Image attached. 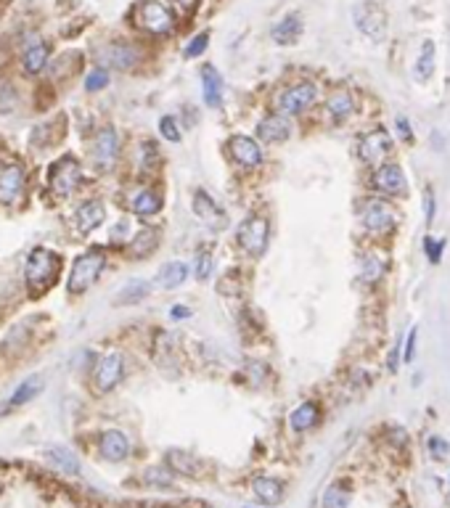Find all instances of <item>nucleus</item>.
Masks as SVG:
<instances>
[{
  "label": "nucleus",
  "mask_w": 450,
  "mask_h": 508,
  "mask_svg": "<svg viewBox=\"0 0 450 508\" xmlns=\"http://www.w3.org/2000/svg\"><path fill=\"white\" fill-rule=\"evenodd\" d=\"M119 154V138L114 127H101L93 138V159L98 167H109Z\"/></svg>",
  "instance_id": "obj_12"
},
{
  "label": "nucleus",
  "mask_w": 450,
  "mask_h": 508,
  "mask_svg": "<svg viewBox=\"0 0 450 508\" xmlns=\"http://www.w3.org/2000/svg\"><path fill=\"white\" fill-rule=\"evenodd\" d=\"M318 98V88L313 82H297L278 95V109L284 114H300L307 106H313Z\"/></svg>",
  "instance_id": "obj_6"
},
{
  "label": "nucleus",
  "mask_w": 450,
  "mask_h": 508,
  "mask_svg": "<svg viewBox=\"0 0 450 508\" xmlns=\"http://www.w3.org/2000/svg\"><path fill=\"white\" fill-rule=\"evenodd\" d=\"M376 188L384 191V193H389V196H403L408 183H405V175L400 170V164H384V167H379Z\"/></svg>",
  "instance_id": "obj_17"
},
{
  "label": "nucleus",
  "mask_w": 450,
  "mask_h": 508,
  "mask_svg": "<svg viewBox=\"0 0 450 508\" xmlns=\"http://www.w3.org/2000/svg\"><path fill=\"white\" fill-rule=\"evenodd\" d=\"M59 270H61V257L51 249H32L29 257H26V268H24V276H26V289H29V294H42V292H48L56 281V276H59Z\"/></svg>",
  "instance_id": "obj_1"
},
{
  "label": "nucleus",
  "mask_w": 450,
  "mask_h": 508,
  "mask_svg": "<svg viewBox=\"0 0 450 508\" xmlns=\"http://www.w3.org/2000/svg\"><path fill=\"white\" fill-rule=\"evenodd\" d=\"M318 418H320V411H318L316 402H302L300 408L291 411L289 424H291V429H297V431H307V429L316 427Z\"/></svg>",
  "instance_id": "obj_26"
},
{
  "label": "nucleus",
  "mask_w": 450,
  "mask_h": 508,
  "mask_svg": "<svg viewBox=\"0 0 450 508\" xmlns=\"http://www.w3.org/2000/svg\"><path fill=\"white\" fill-rule=\"evenodd\" d=\"M300 35H302V19H300V14L284 16L276 27H273V40L278 45H294V42L300 40Z\"/></svg>",
  "instance_id": "obj_22"
},
{
  "label": "nucleus",
  "mask_w": 450,
  "mask_h": 508,
  "mask_svg": "<svg viewBox=\"0 0 450 508\" xmlns=\"http://www.w3.org/2000/svg\"><path fill=\"white\" fill-rule=\"evenodd\" d=\"M45 458L51 461L56 468H61V471H66V474H79V458L69 447H64V445H53V447H48L45 450Z\"/></svg>",
  "instance_id": "obj_25"
},
{
  "label": "nucleus",
  "mask_w": 450,
  "mask_h": 508,
  "mask_svg": "<svg viewBox=\"0 0 450 508\" xmlns=\"http://www.w3.org/2000/svg\"><path fill=\"white\" fill-rule=\"evenodd\" d=\"M185 278H188V265H185V262H180V260L164 262V265L157 270V286L167 289V292L178 289L180 283H185Z\"/></svg>",
  "instance_id": "obj_20"
},
{
  "label": "nucleus",
  "mask_w": 450,
  "mask_h": 508,
  "mask_svg": "<svg viewBox=\"0 0 450 508\" xmlns=\"http://www.w3.org/2000/svg\"><path fill=\"white\" fill-rule=\"evenodd\" d=\"M400 133H403V138H408V122H405V120H400Z\"/></svg>",
  "instance_id": "obj_45"
},
{
  "label": "nucleus",
  "mask_w": 450,
  "mask_h": 508,
  "mask_svg": "<svg viewBox=\"0 0 450 508\" xmlns=\"http://www.w3.org/2000/svg\"><path fill=\"white\" fill-rule=\"evenodd\" d=\"M122 374H125L122 355L109 352V355L98 358V363H95V368H93V384H95L98 392H109V389H114L122 381Z\"/></svg>",
  "instance_id": "obj_7"
},
{
  "label": "nucleus",
  "mask_w": 450,
  "mask_h": 508,
  "mask_svg": "<svg viewBox=\"0 0 450 508\" xmlns=\"http://www.w3.org/2000/svg\"><path fill=\"white\" fill-rule=\"evenodd\" d=\"M201 93H204V101L207 106L217 109L223 104V77L215 67H201Z\"/></svg>",
  "instance_id": "obj_18"
},
{
  "label": "nucleus",
  "mask_w": 450,
  "mask_h": 508,
  "mask_svg": "<svg viewBox=\"0 0 450 508\" xmlns=\"http://www.w3.org/2000/svg\"><path fill=\"white\" fill-rule=\"evenodd\" d=\"M432 72H435V42L426 40L421 45L419 58H416V77H419V80H429Z\"/></svg>",
  "instance_id": "obj_33"
},
{
  "label": "nucleus",
  "mask_w": 450,
  "mask_h": 508,
  "mask_svg": "<svg viewBox=\"0 0 450 508\" xmlns=\"http://www.w3.org/2000/svg\"><path fill=\"white\" fill-rule=\"evenodd\" d=\"M355 22H357V29L371 38V40H382L384 32H387V22H384V14L376 8V6H357L355 8Z\"/></svg>",
  "instance_id": "obj_13"
},
{
  "label": "nucleus",
  "mask_w": 450,
  "mask_h": 508,
  "mask_svg": "<svg viewBox=\"0 0 450 508\" xmlns=\"http://www.w3.org/2000/svg\"><path fill=\"white\" fill-rule=\"evenodd\" d=\"M207 40H210V35H207V32H199L196 38H191V40H188L183 56L185 58H196V56H201L204 51H207Z\"/></svg>",
  "instance_id": "obj_38"
},
{
  "label": "nucleus",
  "mask_w": 450,
  "mask_h": 508,
  "mask_svg": "<svg viewBox=\"0 0 450 508\" xmlns=\"http://www.w3.org/2000/svg\"><path fill=\"white\" fill-rule=\"evenodd\" d=\"M363 225L368 228L371 233H387L395 225V209L382 199H371L363 207Z\"/></svg>",
  "instance_id": "obj_9"
},
{
  "label": "nucleus",
  "mask_w": 450,
  "mask_h": 508,
  "mask_svg": "<svg viewBox=\"0 0 450 508\" xmlns=\"http://www.w3.org/2000/svg\"><path fill=\"white\" fill-rule=\"evenodd\" d=\"M157 244H159L157 230L143 228V230H138L135 239L130 241V252H132V257H146V254H151V249H157Z\"/></svg>",
  "instance_id": "obj_32"
},
{
  "label": "nucleus",
  "mask_w": 450,
  "mask_h": 508,
  "mask_svg": "<svg viewBox=\"0 0 450 508\" xmlns=\"http://www.w3.org/2000/svg\"><path fill=\"white\" fill-rule=\"evenodd\" d=\"M413 347H416V328H410L408 342H405V360H410V358H413Z\"/></svg>",
  "instance_id": "obj_44"
},
{
  "label": "nucleus",
  "mask_w": 450,
  "mask_h": 508,
  "mask_svg": "<svg viewBox=\"0 0 450 508\" xmlns=\"http://www.w3.org/2000/svg\"><path fill=\"white\" fill-rule=\"evenodd\" d=\"M143 482L151 487H170L172 484V471L167 466H151L146 468Z\"/></svg>",
  "instance_id": "obj_37"
},
{
  "label": "nucleus",
  "mask_w": 450,
  "mask_h": 508,
  "mask_svg": "<svg viewBox=\"0 0 450 508\" xmlns=\"http://www.w3.org/2000/svg\"><path fill=\"white\" fill-rule=\"evenodd\" d=\"M48 45H32V48H26L24 58H22V64H24V72L26 74H40L45 64H48Z\"/></svg>",
  "instance_id": "obj_30"
},
{
  "label": "nucleus",
  "mask_w": 450,
  "mask_h": 508,
  "mask_svg": "<svg viewBox=\"0 0 450 508\" xmlns=\"http://www.w3.org/2000/svg\"><path fill=\"white\" fill-rule=\"evenodd\" d=\"M212 270H215V257H212V252L207 246H201L196 254V268H194V273H196L199 281H210Z\"/></svg>",
  "instance_id": "obj_36"
},
{
  "label": "nucleus",
  "mask_w": 450,
  "mask_h": 508,
  "mask_svg": "<svg viewBox=\"0 0 450 508\" xmlns=\"http://www.w3.org/2000/svg\"><path fill=\"white\" fill-rule=\"evenodd\" d=\"M40 389H42V381H40L38 376H29L26 381H22V384L16 387V392H13L11 400H8V408H19V405L29 402L32 397H38Z\"/></svg>",
  "instance_id": "obj_31"
},
{
  "label": "nucleus",
  "mask_w": 450,
  "mask_h": 508,
  "mask_svg": "<svg viewBox=\"0 0 450 508\" xmlns=\"http://www.w3.org/2000/svg\"><path fill=\"white\" fill-rule=\"evenodd\" d=\"M387 151H389V135L384 133V130H376V133L366 135L360 141V157L366 161H371V164H376Z\"/></svg>",
  "instance_id": "obj_21"
},
{
  "label": "nucleus",
  "mask_w": 450,
  "mask_h": 508,
  "mask_svg": "<svg viewBox=\"0 0 450 508\" xmlns=\"http://www.w3.org/2000/svg\"><path fill=\"white\" fill-rule=\"evenodd\" d=\"M104 268H106V254L101 249H88L85 254H79L77 260L72 262V270H69L66 292L72 296L88 292L93 283L98 281V276H101Z\"/></svg>",
  "instance_id": "obj_2"
},
{
  "label": "nucleus",
  "mask_w": 450,
  "mask_h": 508,
  "mask_svg": "<svg viewBox=\"0 0 450 508\" xmlns=\"http://www.w3.org/2000/svg\"><path fill=\"white\" fill-rule=\"evenodd\" d=\"M132 22L135 27H141L143 32H151V35H164L172 29V14L159 3V0H141L135 8H132Z\"/></svg>",
  "instance_id": "obj_3"
},
{
  "label": "nucleus",
  "mask_w": 450,
  "mask_h": 508,
  "mask_svg": "<svg viewBox=\"0 0 450 508\" xmlns=\"http://www.w3.org/2000/svg\"><path fill=\"white\" fill-rule=\"evenodd\" d=\"M267 239H270L267 220H265V217H257V214L247 217L236 230L238 246H241L247 254H251V257H260V254L267 249Z\"/></svg>",
  "instance_id": "obj_4"
},
{
  "label": "nucleus",
  "mask_w": 450,
  "mask_h": 508,
  "mask_svg": "<svg viewBox=\"0 0 450 508\" xmlns=\"http://www.w3.org/2000/svg\"><path fill=\"white\" fill-rule=\"evenodd\" d=\"M191 315V310L183 308V305H175V308H170V318L172 321H185Z\"/></svg>",
  "instance_id": "obj_43"
},
{
  "label": "nucleus",
  "mask_w": 450,
  "mask_h": 508,
  "mask_svg": "<svg viewBox=\"0 0 450 508\" xmlns=\"http://www.w3.org/2000/svg\"><path fill=\"white\" fill-rule=\"evenodd\" d=\"M251 493L257 495L260 500H265V503H278L284 498V484L273 479V477H257L251 482Z\"/></svg>",
  "instance_id": "obj_27"
},
{
  "label": "nucleus",
  "mask_w": 450,
  "mask_h": 508,
  "mask_svg": "<svg viewBox=\"0 0 450 508\" xmlns=\"http://www.w3.org/2000/svg\"><path fill=\"white\" fill-rule=\"evenodd\" d=\"M167 461H170L172 471H180L185 477H196L201 466H199V458H194L191 453H185V450H170L167 453Z\"/></svg>",
  "instance_id": "obj_29"
},
{
  "label": "nucleus",
  "mask_w": 450,
  "mask_h": 508,
  "mask_svg": "<svg viewBox=\"0 0 450 508\" xmlns=\"http://www.w3.org/2000/svg\"><path fill=\"white\" fill-rule=\"evenodd\" d=\"M148 292H151V283L141 281V278H132V281H127L117 292L114 305H138V302H143L146 296H148Z\"/></svg>",
  "instance_id": "obj_24"
},
{
  "label": "nucleus",
  "mask_w": 450,
  "mask_h": 508,
  "mask_svg": "<svg viewBox=\"0 0 450 508\" xmlns=\"http://www.w3.org/2000/svg\"><path fill=\"white\" fill-rule=\"evenodd\" d=\"M244 508H251V506H244Z\"/></svg>",
  "instance_id": "obj_46"
},
{
  "label": "nucleus",
  "mask_w": 450,
  "mask_h": 508,
  "mask_svg": "<svg viewBox=\"0 0 450 508\" xmlns=\"http://www.w3.org/2000/svg\"><path fill=\"white\" fill-rule=\"evenodd\" d=\"M82 173H79V164L75 157H61L51 167L48 173V188H51L56 196H69L75 193V188L79 186Z\"/></svg>",
  "instance_id": "obj_5"
},
{
  "label": "nucleus",
  "mask_w": 450,
  "mask_h": 508,
  "mask_svg": "<svg viewBox=\"0 0 450 508\" xmlns=\"http://www.w3.org/2000/svg\"><path fill=\"white\" fill-rule=\"evenodd\" d=\"M326 109H329V114L334 120H347L352 114V109H355V101H352V95L347 93V90H336V93L329 95Z\"/></svg>",
  "instance_id": "obj_28"
},
{
  "label": "nucleus",
  "mask_w": 450,
  "mask_h": 508,
  "mask_svg": "<svg viewBox=\"0 0 450 508\" xmlns=\"http://www.w3.org/2000/svg\"><path fill=\"white\" fill-rule=\"evenodd\" d=\"M98 61L117 69H130L141 61V51L130 42H109L98 51Z\"/></svg>",
  "instance_id": "obj_10"
},
{
  "label": "nucleus",
  "mask_w": 450,
  "mask_h": 508,
  "mask_svg": "<svg viewBox=\"0 0 450 508\" xmlns=\"http://www.w3.org/2000/svg\"><path fill=\"white\" fill-rule=\"evenodd\" d=\"M98 447H101V455L106 461H111V463H119V461H125L130 455V440L119 429L104 431L101 440H98Z\"/></svg>",
  "instance_id": "obj_15"
},
{
  "label": "nucleus",
  "mask_w": 450,
  "mask_h": 508,
  "mask_svg": "<svg viewBox=\"0 0 450 508\" xmlns=\"http://www.w3.org/2000/svg\"><path fill=\"white\" fill-rule=\"evenodd\" d=\"M172 6L180 11V14H191V11H196L199 0H170Z\"/></svg>",
  "instance_id": "obj_42"
},
{
  "label": "nucleus",
  "mask_w": 450,
  "mask_h": 508,
  "mask_svg": "<svg viewBox=\"0 0 450 508\" xmlns=\"http://www.w3.org/2000/svg\"><path fill=\"white\" fill-rule=\"evenodd\" d=\"M159 133L164 135L167 141H172V143H178V141H180V130H178V122L172 120V117H162V120H159Z\"/></svg>",
  "instance_id": "obj_40"
},
{
  "label": "nucleus",
  "mask_w": 450,
  "mask_h": 508,
  "mask_svg": "<svg viewBox=\"0 0 450 508\" xmlns=\"http://www.w3.org/2000/svg\"><path fill=\"white\" fill-rule=\"evenodd\" d=\"M26 183V175L19 164H6L0 167V204L3 207H11L13 201L22 196Z\"/></svg>",
  "instance_id": "obj_11"
},
{
  "label": "nucleus",
  "mask_w": 450,
  "mask_h": 508,
  "mask_svg": "<svg viewBox=\"0 0 450 508\" xmlns=\"http://www.w3.org/2000/svg\"><path fill=\"white\" fill-rule=\"evenodd\" d=\"M257 135L265 143H281L291 135V122L284 114H270L257 125Z\"/></svg>",
  "instance_id": "obj_16"
},
{
  "label": "nucleus",
  "mask_w": 450,
  "mask_h": 508,
  "mask_svg": "<svg viewBox=\"0 0 450 508\" xmlns=\"http://www.w3.org/2000/svg\"><path fill=\"white\" fill-rule=\"evenodd\" d=\"M191 204H194V214H196L207 228H212V230H223V228L228 225V214H225V209L212 199L207 191L199 188L196 193H194V201H191Z\"/></svg>",
  "instance_id": "obj_8"
},
{
  "label": "nucleus",
  "mask_w": 450,
  "mask_h": 508,
  "mask_svg": "<svg viewBox=\"0 0 450 508\" xmlns=\"http://www.w3.org/2000/svg\"><path fill=\"white\" fill-rule=\"evenodd\" d=\"M228 146H231V157L241 164V167H257L260 161H263V148L257 146V141L249 138V135H233L231 141H228Z\"/></svg>",
  "instance_id": "obj_14"
},
{
  "label": "nucleus",
  "mask_w": 450,
  "mask_h": 508,
  "mask_svg": "<svg viewBox=\"0 0 450 508\" xmlns=\"http://www.w3.org/2000/svg\"><path fill=\"white\" fill-rule=\"evenodd\" d=\"M350 490L344 484H331L323 493V508H347L350 506Z\"/></svg>",
  "instance_id": "obj_34"
},
{
  "label": "nucleus",
  "mask_w": 450,
  "mask_h": 508,
  "mask_svg": "<svg viewBox=\"0 0 450 508\" xmlns=\"http://www.w3.org/2000/svg\"><path fill=\"white\" fill-rule=\"evenodd\" d=\"M429 453L435 455V458H445V455L450 453L448 442L440 440V437H432V440H429Z\"/></svg>",
  "instance_id": "obj_41"
},
{
  "label": "nucleus",
  "mask_w": 450,
  "mask_h": 508,
  "mask_svg": "<svg viewBox=\"0 0 450 508\" xmlns=\"http://www.w3.org/2000/svg\"><path fill=\"white\" fill-rule=\"evenodd\" d=\"M382 270H384V262H382V260H379L376 254H366V257H363V265H360V278H363L366 283L379 281Z\"/></svg>",
  "instance_id": "obj_35"
},
{
  "label": "nucleus",
  "mask_w": 450,
  "mask_h": 508,
  "mask_svg": "<svg viewBox=\"0 0 450 508\" xmlns=\"http://www.w3.org/2000/svg\"><path fill=\"white\" fill-rule=\"evenodd\" d=\"M106 220V207L101 199H91L85 201V204H79L77 209V228L82 233H91L95 228L101 225Z\"/></svg>",
  "instance_id": "obj_19"
},
{
  "label": "nucleus",
  "mask_w": 450,
  "mask_h": 508,
  "mask_svg": "<svg viewBox=\"0 0 450 508\" xmlns=\"http://www.w3.org/2000/svg\"><path fill=\"white\" fill-rule=\"evenodd\" d=\"M106 85H109V72H106V69H93V72H88V77H85V90L95 93V90H101Z\"/></svg>",
  "instance_id": "obj_39"
},
{
  "label": "nucleus",
  "mask_w": 450,
  "mask_h": 508,
  "mask_svg": "<svg viewBox=\"0 0 450 508\" xmlns=\"http://www.w3.org/2000/svg\"><path fill=\"white\" fill-rule=\"evenodd\" d=\"M162 193L154 191V188H143V191H138V196L132 199V212L138 214V217H154V214L162 212Z\"/></svg>",
  "instance_id": "obj_23"
}]
</instances>
